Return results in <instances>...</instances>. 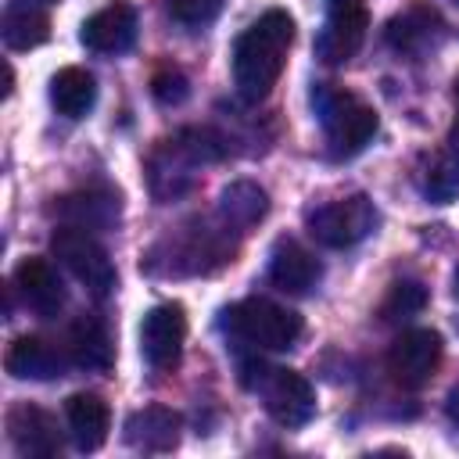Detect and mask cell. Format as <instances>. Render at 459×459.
<instances>
[{
    "mask_svg": "<svg viewBox=\"0 0 459 459\" xmlns=\"http://www.w3.org/2000/svg\"><path fill=\"white\" fill-rule=\"evenodd\" d=\"M455 108H459V79H455ZM459 115V111H455Z\"/></svg>",
    "mask_w": 459,
    "mask_h": 459,
    "instance_id": "cell-29",
    "label": "cell"
},
{
    "mask_svg": "<svg viewBox=\"0 0 459 459\" xmlns=\"http://www.w3.org/2000/svg\"><path fill=\"white\" fill-rule=\"evenodd\" d=\"M290 43H294V18L280 7L265 11L258 22H251L237 36V43H233V86L247 104H258L269 97V90L283 75Z\"/></svg>",
    "mask_w": 459,
    "mask_h": 459,
    "instance_id": "cell-1",
    "label": "cell"
},
{
    "mask_svg": "<svg viewBox=\"0 0 459 459\" xmlns=\"http://www.w3.org/2000/svg\"><path fill=\"white\" fill-rule=\"evenodd\" d=\"M79 39L93 54H122L136 39V11L129 4H122V0H115V4L100 7L97 14H90L82 22Z\"/></svg>",
    "mask_w": 459,
    "mask_h": 459,
    "instance_id": "cell-10",
    "label": "cell"
},
{
    "mask_svg": "<svg viewBox=\"0 0 459 459\" xmlns=\"http://www.w3.org/2000/svg\"><path fill=\"white\" fill-rule=\"evenodd\" d=\"M319 276H323L319 258L308 247H301L298 240H280L273 247V255H269V283L276 290L305 294V290H312L319 283Z\"/></svg>",
    "mask_w": 459,
    "mask_h": 459,
    "instance_id": "cell-14",
    "label": "cell"
},
{
    "mask_svg": "<svg viewBox=\"0 0 459 459\" xmlns=\"http://www.w3.org/2000/svg\"><path fill=\"white\" fill-rule=\"evenodd\" d=\"M423 305H427V287L416 283V280H398V283L391 287V294L384 298L380 316H384L387 323H405V319L420 316Z\"/></svg>",
    "mask_w": 459,
    "mask_h": 459,
    "instance_id": "cell-24",
    "label": "cell"
},
{
    "mask_svg": "<svg viewBox=\"0 0 459 459\" xmlns=\"http://www.w3.org/2000/svg\"><path fill=\"white\" fill-rule=\"evenodd\" d=\"M455 330H459V319H455Z\"/></svg>",
    "mask_w": 459,
    "mask_h": 459,
    "instance_id": "cell-30",
    "label": "cell"
},
{
    "mask_svg": "<svg viewBox=\"0 0 459 459\" xmlns=\"http://www.w3.org/2000/svg\"><path fill=\"white\" fill-rule=\"evenodd\" d=\"M219 11H222V0H169L172 22H179L186 29H201V25L215 22Z\"/></svg>",
    "mask_w": 459,
    "mask_h": 459,
    "instance_id": "cell-25",
    "label": "cell"
},
{
    "mask_svg": "<svg viewBox=\"0 0 459 459\" xmlns=\"http://www.w3.org/2000/svg\"><path fill=\"white\" fill-rule=\"evenodd\" d=\"M373 230H377V204L366 194H351L308 212V233L333 251L366 240Z\"/></svg>",
    "mask_w": 459,
    "mask_h": 459,
    "instance_id": "cell-6",
    "label": "cell"
},
{
    "mask_svg": "<svg viewBox=\"0 0 459 459\" xmlns=\"http://www.w3.org/2000/svg\"><path fill=\"white\" fill-rule=\"evenodd\" d=\"M240 380H244V387H251L262 398L265 412L280 427H305L316 416V391L298 369L265 366L262 359H244Z\"/></svg>",
    "mask_w": 459,
    "mask_h": 459,
    "instance_id": "cell-2",
    "label": "cell"
},
{
    "mask_svg": "<svg viewBox=\"0 0 459 459\" xmlns=\"http://www.w3.org/2000/svg\"><path fill=\"white\" fill-rule=\"evenodd\" d=\"M68 359L72 366L86 369V373H104L115 359L111 351V337H108V326L97 319V316H79L68 330Z\"/></svg>",
    "mask_w": 459,
    "mask_h": 459,
    "instance_id": "cell-18",
    "label": "cell"
},
{
    "mask_svg": "<svg viewBox=\"0 0 459 459\" xmlns=\"http://www.w3.org/2000/svg\"><path fill=\"white\" fill-rule=\"evenodd\" d=\"M186 337V312L183 305H154L140 323V355L151 369H172L179 362Z\"/></svg>",
    "mask_w": 459,
    "mask_h": 459,
    "instance_id": "cell-8",
    "label": "cell"
},
{
    "mask_svg": "<svg viewBox=\"0 0 459 459\" xmlns=\"http://www.w3.org/2000/svg\"><path fill=\"white\" fill-rule=\"evenodd\" d=\"M201 161L194 158V151L179 140V133L172 136V140H165L154 154H151V190L161 197V201H169V197H176V194H183L190 183H194V172L190 169H197Z\"/></svg>",
    "mask_w": 459,
    "mask_h": 459,
    "instance_id": "cell-15",
    "label": "cell"
},
{
    "mask_svg": "<svg viewBox=\"0 0 459 459\" xmlns=\"http://www.w3.org/2000/svg\"><path fill=\"white\" fill-rule=\"evenodd\" d=\"M7 434H11V445L22 452V455H32V459H50L61 452V434H57V423L50 412H43L39 405H14L7 412Z\"/></svg>",
    "mask_w": 459,
    "mask_h": 459,
    "instance_id": "cell-11",
    "label": "cell"
},
{
    "mask_svg": "<svg viewBox=\"0 0 459 459\" xmlns=\"http://www.w3.org/2000/svg\"><path fill=\"white\" fill-rule=\"evenodd\" d=\"M151 93H154L158 104H183L186 93H190V86H186V75H183V72L165 68V72H158V75L151 79Z\"/></svg>",
    "mask_w": 459,
    "mask_h": 459,
    "instance_id": "cell-26",
    "label": "cell"
},
{
    "mask_svg": "<svg viewBox=\"0 0 459 459\" xmlns=\"http://www.w3.org/2000/svg\"><path fill=\"white\" fill-rule=\"evenodd\" d=\"M312 108L319 115V126L326 133V147L333 158H351L359 154L373 133H377V111L362 104L359 97L333 90V86H316L312 90Z\"/></svg>",
    "mask_w": 459,
    "mask_h": 459,
    "instance_id": "cell-3",
    "label": "cell"
},
{
    "mask_svg": "<svg viewBox=\"0 0 459 459\" xmlns=\"http://www.w3.org/2000/svg\"><path fill=\"white\" fill-rule=\"evenodd\" d=\"M50 251H54V258H57L93 298H108V294L115 290L118 273H115L108 251L100 247V240H97L90 230H79V226H61V230H54Z\"/></svg>",
    "mask_w": 459,
    "mask_h": 459,
    "instance_id": "cell-5",
    "label": "cell"
},
{
    "mask_svg": "<svg viewBox=\"0 0 459 459\" xmlns=\"http://www.w3.org/2000/svg\"><path fill=\"white\" fill-rule=\"evenodd\" d=\"M97 100V79L79 68V65H68L61 72H54L50 79V104L57 108V115L65 118H82Z\"/></svg>",
    "mask_w": 459,
    "mask_h": 459,
    "instance_id": "cell-22",
    "label": "cell"
},
{
    "mask_svg": "<svg viewBox=\"0 0 459 459\" xmlns=\"http://www.w3.org/2000/svg\"><path fill=\"white\" fill-rule=\"evenodd\" d=\"M226 330L255 351H287L301 337V316L269 298H244L226 308Z\"/></svg>",
    "mask_w": 459,
    "mask_h": 459,
    "instance_id": "cell-4",
    "label": "cell"
},
{
    "mask_svg": "<svg viewBox=\"0 0 459 459\" xmlns=\"http://www.w3.org/2000/svg\"><path fill=\"white\" fill-rule=\"evenodd\" d=\"M445 416H448L452 427H459V387L448 391V398H445Z\"/></svg>",
    "mask_w": 459,
    "mask_h": 459,
    "instance_id": "cell-27",
    "label": "cell"
},
{
    "mask_svg": "<svg viewBox=\"0 0 459 459\" xmlns=\"http://www.w3.org/2000/svg\"><path fill=\"white\" fill-rule=\"evenodd\" d=\"M452 294L459 298V269H455V276H452Z\"/></svg>",
    "mask_w": 459,
    "mask_h": 459,
    "instance_id": "cell-28",
    "label": "cell"
},
{
    "mask_svg": "<svg viewBox=\"0 0 459 459\" xmlns=\"http://www.w3.org/2000/svg\"><path fill=\"white\" fill-rule=\"evenodd\" d=\"M65 420H68V437L79 452H97L108 437V402L93 391H79L65 402Z\"/></svg>",
    "mask_w": 459,
    "mask_h": 459,
    "instance_id": "cell-16",
    "label": "cell"
},
{
    "mask_svg": "<svg viewBox=\"0 0 459 459\" xmlns=\"http://www.w3.org/2000/svg\"><path fill=\"white\" fill-rule=\"evenodd\" d=\"M0 36L7 50H32L50 36V18L32 0H7L0 18Z\"/></svg>",
    "mask_w": 459,
    "mask_h": 459,
    "instance_id": "cell-20",
    "label": "cell"
},
{
    "mask_svg": "<svg viewBox=\"0 0 459 459\" xmlns=\"http://www.w3.org/2000/svg\"><path fill=\"white\" fill-rule=\"evenodd\" d=\"M14 287H18L22 301L43 319H50L65 308V283L47 258H22L14 269Z\"/></svg>",
    "mask_w": 459,
    "mask_h": 459,
    "instance_id": "cell-13",
    "label": "cell"
},
{
    "mask_svg": "<svg viewBox=\"0 0 459 459\" xmlns=\"http://www.w3.org/2000/svg\"><path fill=\"white\" fill-rule=\"evenodd\" d=\"M4 366L14 380H57V377H65L72 359L65 351H57L50 341L25 333V337L11 341L7 355H4Z\"/></svg>",
    "mask_w": 459,
    "mask_h": 459,
    "instance_id": "cell-12",
    "label": "cell"
},
{
    "mask_svg": "<svg viewBox=\"0 0 459 459\" xmlns=\"http://www.w3.org/2000/svg\"><path fill=\"white\" fill-rule=\"evenodd\" d=\"M179 427H183L179 412L165 405H147L126 420V441L140 452H169L179 441Z\"/></svg>",
    "mask_w": 459,
    "mask_h": 459,
    "instance_id": "cell-17",
    "label": "cell"
},
{
    "mask_svg": "<svg viewBox=\"0 0 459 459\" xmlns=\"http://www.w3.org/2000/svg\"><path fill=\"white\" fill-rule=\"evenodd\" d=\"M269 212V194L251 183V179H237L219 194V222L233 233L251 230L255 222H262Z\"/></svg>",
    "mask_w": 459,
    "mask_h": 459,
    "instance_id": "cell-19",
    "label": "cell"
},
{
    "mask_svg": "<svg viewBox=\"0 0 459 459\" xmlns=\"http://www.w3.org/2000/svg\"><path fill=\"white\" fill-rule=\"evenodd\" d=\"M437 362H441V337L423 326L405 330L387 351V369L402 387H423L434 377Z\"/></svg>",
    "mask_w": 459,
    "mask_h": 459,
    "instance_id": "cell-9",
    "label": "cell"
},
{
    "mask_svg": "<svg viewBox=\"0 0 459 459\" xmlns=\"http://www.w3.org/2000/svg\"><path fill=\"white\" fill-rule=\"evenodd\" d=\"M441 32V18L430 7H409L398 18L387 22V43L402 54H420L434 43V36Z\"/></svg>",
    "mask_w": 459,
    "mask_h": 459,
    "instance_id": "cell-23",
    "label": "cell"
},
{
    "mask_svg": "<svg viewBox=\"0 0 459 459\" xmlns=\"http://www.w3.org/2000/svg\"><path fill=\"white\" fill-rule=\"evenodd\" d=\"M57 215L65 226L79 230H111L118 222V197L104 190H86V194H68L57 204Z\"/></svg>",
    "mask_w": 459,
    "mask_h": 459,
    "instance_id": "cell-21",
    "label": "cell"
},
{
    "mask_svg": "<svg viewBox=\"0 0 459 459\" xmlns=\"http://www.w3.org/2000/svg\"><path fill=\"white\" fill-rule=\"evenodd\" d=\"M369 29L366 0H326V25L316 39V50L326 65H344L359 54Z\"/></svg>",
    "mask_w": 459,
    "mask_h": 459,
    "instance_id": "cell-7",
    "label": "cell"
}]
</instances>
